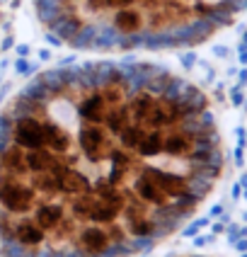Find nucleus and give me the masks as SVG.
Here are the masks:
<instances>
[{
    "label": "nucleus",
    "instance_id": "obj_2",
    "mask_svg": "<svg viewBox=\"0 0 247 257\" xmlns=\"http://www.w3.org/2000/svg\"><path fill=\"white\" fill-rule=\"evenodd\" d=\"M42 27L83 51H167L208 42L247 0H34Z\"/></svg>",
    "mask_w": 247,
    "mask_h": 257
},
{
    "label": "nucleus",
    "instance_id": "obj_1",
    "mask_svg": "<svg viewBox=\"0 0 247 257\" xmlns=\"http://www.w3.org/2000/svg\"><path fill=\"white\" fill-rule=\"evenodd\" d=\"M223 141L189 80L90 61L29 80L0 114V257H131L213 192Z\"/></svg>",
    "mask_w": 247,
    "mask_h": 257
}]
</instances>
